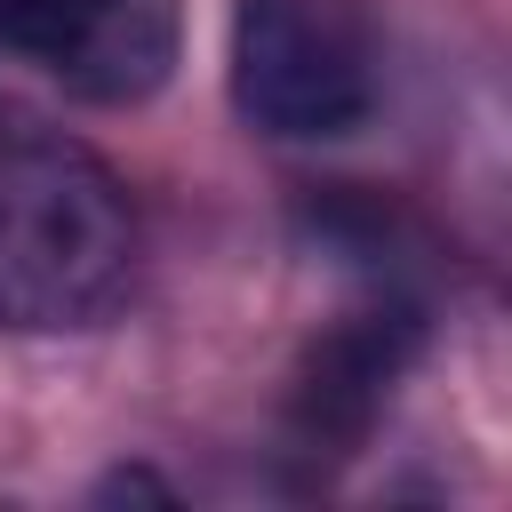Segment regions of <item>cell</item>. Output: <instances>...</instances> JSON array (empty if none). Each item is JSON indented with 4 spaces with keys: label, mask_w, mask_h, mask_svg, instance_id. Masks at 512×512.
<instances>
[{
    "label": "cell",
    "mask_w": 512,
    "mask_h": 512,
    "mask_svg": "<svg viewBox=\"0 0 512 512\" xmlns=\"http://www.w3.org/2000/svg\"><path fill=\"white\" fill-rule=\"evenodd\" d=\"M224 88H232V112L280 144H328L368 120L360 48L304 0H240L232 8Z\"/></svg>",
    "instance_id": "cell-2"
},
{
    "label": "cell",
    "mask_w": 512,
    "mask_h": 512,
    "mask_svg": "<svg viewBox=\"0 0 512 512\" xmlns=\"http://www.w3.org/2000/svg\"><path fill=\"white\" fill-rule=\"evenodd\" d=\"M96 504H176V488L160 472H144V464H120V472L96 480Z\"/></svg>",
    "instance_id": "cell-5"
},
{
    "label": "cell",
    "mask_w": 512,
    "mask_h": 512,
    "mask_svg": "<svg viewBox=\"0 0 512 512\" xmlns=\"http://www.w3.org/2000/svg\"><path fill=\"white\" fill-rule=\"evenodd\" d=\"M136 216L120 176L32 120H0V320L88 328L128 296Z\"/></svg>",
    "instance_id": "cell-1"
},
{
    "label": "cell",
    "mask_w": 512,
    "mask_h": 512,
    "mask_svg": "<svg viewBox=\"0 0 512 512\" xmlns=\"http://www.w3.org/2000/svg\"><path fill=\"white\" fill-rule=\"evenodd\" d=\"M176 0H0V48L56 72L80 104H144L176 72Z\"/></svg>",
    "instance_id": "cell-3"
},
{
    "label": "cell",
    "mask_w": 512,
    "mask_h": 512,
    "mask_svg": "<svg viewBox=\"0 0 512 512\" xmlns=\"http://www.w3.org/2000/svg\"><path fill=\"white\" fill-rule=\"evenodd\" d=\"M416 352H424V312L408 296L344 312L328 336H312V352L296 368V392H288L296 432L328 440V448L368 440V424L384 416V400L400 392V376L416 368Z\"/></svg>",
    "instance_id": "cell-4"
}]
</instances>
